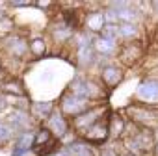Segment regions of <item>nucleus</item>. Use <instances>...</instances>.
<instances>
[{"mask_svg": "<svg viewBox=\"0 0 158 156\" xmlns=\"http://www.w3.org/2000/svg\"><path fill=\"white\" fill-rule=\"evenodd\" d=\"M0 56H6L17 61H24L30 56L28 50V37H24L21 32H13L0 39Z\"/></svg>", "mask_w": 158, "mask_h": 156, "instance_id": "nucleus-1", "label": "nucleus"}, {"mask_svg": "<svg viewBox=\"0 0 158 156\" xmlns=\"http://www.w3.org/2000/svg\"><path fill=\"white\" fill-rule=\"evenodd\" d=\"M93 106V102L91 101H88V99H84V97H78V95H74V93H63L61 97H60V102H58V110L69 119H74V117H78L80 113H84L86 110H89Z\"/></svg>", "mask_w": 158, "mask_h": 156, "instance_id": "nucleus-2", "label": "nucleus"}, {"mask_svg": "<svg viewBox=\"0 0 158 156\" xmlns=\"http://www.w3.org/2000/svg\"><path fill=\"white\" fill-rule=\"evenodd\" d=\"M127 115L132 125L138 128H149L154 130L158 126V110L149 108V106H130L127 110Z\"/></svg>", "mask_w": 158, "mask_h": 156, "instance_id": "nucleus-3", "label": "nucleus"}, {"mask_svg": "<svg viewBox=\"0 0 158 156\" xmlns=\"http://www.w3.org/2000/svg\"><path fill=\"white\" fill-rule=\"evenodd\" d=\"M4 121L6 125L11 128L13 136H17L19 132H24V130H35V123L30 115L28 110H17V108H10L4 115Z\"/></svg>", "mask_w": 158, "mask_h": 156, "instance_id": "nucleus-4", "label": "nucleus"}, {"mask_svg": "<svg viewBox=\"0 0 158 156\" xmlns=\"http://www.w3.org/2000/svg\"><path fill=\"white\" fill-rule=\"evenodd\" d=\"M108 115V112H106V108L104 106H91L89 110H86L84 113H80L78 117H74L73 119V123H71V128L78 134V136H82L91 125H95L97 121H101L102 117H106Z\"/></svg>", "mask_w": 158, "mask_h": 156, "instance_id": "nucleus-5", "label": "nucleus"}, {"mask_svg": "<svg viewBox=\"0 0 158 156\" xmlns=\"http://www.w3.org/2000/svg\"><path fill=\"white\" fill-rule=\"evenodd\" d=\"M69 93H74L78 97H84L88 101H95V99H101L104 97L101 86L95 82V80H89V78H74L69 84Z\"/></svg>", "mask_w": 158, "mask_h": 156, "instance_id": "nucleus-6", "label": "nucleus"}, {"mask_svg": "<svg viewBox=\"0 0 158 156\" xmlns=\"http://www.w3.org/2000/svg\"><path fill=\"white\" fill-rule=\"evenodd\" d=\"M43 126H45V128H47V130H48V132H50V134L58 139V141H60L65 134H69V132H71L69 119H67V117H65V115L58 110V108L50 113V117L43 123Z\"/></svg>", "mask_w": 158, "mask_h": 156, "instance_id": "nucleus-7", "label": "nucleus"}, {"mask_svg": "<svg viewBox=\"0 0 158 156\" xmlns=\"http://www.w3.org/2000/svg\"><path fill=\"white\" fill-rule=\"evenodd\" d=\"M80 139H84L89 145H104L108 141V115L102 117L101 121H97L95 125H91L80 136Z\"/></svg>", "mask_w": 158, "mask_h": 156, "instance_id": "nucleus-8", "label": "nucleus"}, {"mask_svg": "<svg viewBox=\"0 0 158 156\" xmlns=\"http://www.w3.org/2000/svg\"><path fill=\"white\" fill-rule=\"evenodd\" d=\"M0 93L10 97V99H21V97H28L26 91V84L21 76H6L0 82Z\"/></svg>", "mask_w": 158, "mask_h": 156, "instance_id": "nucleus-9", "label": "nucleus"}, {"mask_svg": "<svg viewBox=\"0 0 158 156\" xmlns=\"http://www.w3.org/2000/svg\"><path fill=\"white\" fill-rule=\"evenodd\" d=\"M141 56H143V47H141L139 41H127L125 47H123L121 52H119V60H121L127 67L136 65V63L141 60Z\"/></svg>", "mask_w": 158, "mask_h": 156, "instance_id": "nucleus-10", "label": "nucleus"}, {"mask_svg": "<svg viewBox=\"0 0 158 156\" xmlns=\"http://www.w3.org/2000/svg\"><path fill=\"white\" fill-rule=\"evenodd\" d=\"M54 110H56V106L52 101H32L30 108H28L34 123H45Z\"/></svg>", "mask_w": 158, "mask_h": 156, "instance_id": "nucleus-11", "label": "nucleus"}, {"mask_svg": "<svg viewBox=\"0 0 158 156\" xmlns=\"http://www.w3.org/2000/svg\"><path fill=\"white\" fill-rule=\"evenodd\" d=\"M125 78V72L119 65H104L102 71H101V82L108 88V89H114L117 88Z\"/></svg>", "mask_w": 158, "mask_h": 156, "instance_id": "nucleus-12", "label": "nucleus"}, {"mask_svg": "<svg viewBox=\"0 0 158 156\" xmlns=\"http://www.w3.org/2000/svg\"><path fill=\"white\" fill-rule=\"evenodd\" d=\"M127 125H128V123L123 119L121 113H117V112H110V113H108V139L115 141V139L125 138Z\"/></svg>", "mask_w": 158, "mask_h": 156, "instance_id": "nucleus-13", "label": "nucleus"}, {"mask_svg": "<svg viewBox=\"0 0 158 156\" xmlns=\"http://www.w3.org/2000/svg\"><path fill=\"white\" fill-rule=\"evenodd\" d=\"M136 95L139 97V101H145V102L158 101V80L156 78H147V80L139 82Z\"/></svg>", "mask_w": 158, "mask_h": 156, "instance_id": "nucleus-14", "label": "nucleus"}, {"mask_svg": "<svg viewBox=\"0 0 158 156\" xmlns=\"http://www.w3.org/2000/svg\"><path fill=\"white\" fill-rule=\"evenodd\" d=\"M50 34H52V39L58 43V45H63L67 41H71L74 37V30L71 24H67L65 21H58L52 28H50Z\"/></svg>", "mask_w": 158, "mask_h": 156, "instance_id": "nucleus-15", "label": "nucleus"}, {"mask_svg": "<svg viewBox=\"0 0 158 156\" xmlns=\"http://www.w3.org/2000/svg\"><path fill=\"white\" fill-rule=\"evenodd\" d=\"M28 50H30V56L35 58V60L45 58L47 56V50H48L45 37L39 35V34H34L32 37H28Z\"/></svg>", "mask_w": 158, "mask_h": 156, "instance_id": "nucleus-16", "label": "nucleus"}, {"mask_svg": "<svg viewBox=\"0 0 158 156\" xmlns=\"http://www.w3.org/2000/svg\"><path fill=\"white\" fill-rule=\"evenodd\" d=\"M34 132L35 130L19 132L11 141V150H34Z\"/></svg>", "mask_w": 158, "mask_h": 156, "instance_id": "nucleus-17", "label": "nucleus"}, {"mask_svg": "<svg viewBox=\"0 0 158 156\" xmlns=\"http://www.w3.org/2000/svg\"><path fill=\"white\" fill-rule=\"evenodd\" d=\"M93 50L97 56H112L117 52V41L106 39V37H95L93 39Z\"/></svg>", "mask_w": 158, "mask_h": 156, "instance_id": "nucleus-18", "label": "nucleus"}, {"mask_svg": "<svg viewBox=\"0 0 158 156\" xmlns=\"http://www.w3.org/2000/svg\"><path fill=\"white\" fill-rule=\"evenodd\" d=\"M97 61V54L93 50V45L76 47V63L80 67H91Z\"/></svg>", "mask_w": 158, "mask_h": 156, "instance_id": "nucleus-19", "label": "nucleus"}, {"mask_svg": "<svg viewBox=\"0 0 158 156\" xmlns=\"http://www.w3.org/2000/svg\"><path fill=\"white\" fill-rule=\"evenodd\" d=\"M69 156H95V149L93 145L86 143L84 139H74L71 145L65 147Z\"/></svg>", "mask_w": 158, "mask_h": 156, "instance_id": "nucleus-20", "label": "nucleus"}, {"mask_svg": "<svg viewBox=\"0 0 158 156\" xmlns=\"http://www.w3.org/2000/svg\"><path fill=\"white\" fill-rule=\"evenodd\" d=\"M104 24H106V21H104L102 11H93V13H89L86 17V28L89 32H93V34H101Z\"/></svg>", "mask_w": 158, "mask_h": 156, "instance_id": "nucleus-21", "label": "nucleus"}, {"mask_svg": "<svg viewBox=\"0 0 158 156\" xmlns=\"http://www.w3.org/2000/svg\"><path fill=\"white\" fill-rule=\"evenodd\" d=\"M136 35H138V26L136 24H128V23L119 24V37H125L127 41H136Z\"/></svg>", "mask_w": 158, "mask_h": 156, "instance_id": "nucleus-22", "label": "nucleus"}, {"mask_svg": "<svg viewBox=\"0 0 158 156\" xmlns=\"http://www.w3.org/2000/svg\"><path fill=\"white\" fill-rule=\"evenodd\" d=\"M13 132H11V128L6 125V121H4V125L0 126V149H6V147H10L11 145V141H13Z\"/></svg>", "mask_w": 158, "mask_h": 156, "instance_id": "nucleus-23", "label": "nucleus"}, {"mask_svg": "<svg viewBox=\"0 0 158 156\" xmlns=\"http://www.w3.org/2000/svg\"><path fill=\"white\" fill-rule=\"evenodd\" d=\"M101 37H106V39H117L119 37V24H104L102 32H101Z\"/></svg>", "mask_w": 158, "mask_h": 156, "instance_id": "nucleus-24", "label": "nucleus"}, {"mask_svg": "<svg viewBox=\"0 0 158 156\" xmlns=\"http://www.w3.org/2000/svg\"><path fill=\"white\" fill-rule=\"evenodd\" d=\"M34 6V2H30V0H8V8L10 10H21V8H30Z\"/></svg>", "mask_w": 158, "mask_h": 156, "instance_id": "nucleus-25", "label": "nucleus"}, {"mask_svg": "<svg viewBox=\"0 0 158 156\" xmlns=\"http://www.w3.org/2000/svg\"><path fill=\"white\" fill-rule=\"evenodd\" d=\"M8 110H10V102H8V97L0 93V117H4Z\"/></svg>", "mask_w": 158, "mask_h": 156, "instance_id": "nucleus-26", "label": "nucleus"}, {"mask_svg": "<svg viewBox=\"0 0 158 156\" xmlns=\"http://www.w3.org/2000/svg\"><path fill=\"white\" fill-rule=\"evenodd\" d=\"M47 156H67V150H65V147H58L56 150H52V152L47 154Z\"/></svg>", "mask_w": 158, "mask_h": 156, "instance_id": "nucleus-27", "label": "nucleus"}, {"mask_svg": "<svg viewBox=\"0 0 158 156\" xmlns=\"http://www.w3.org/2000/svg\"><path fill=\"white\" fill-rule=\"evenodd\" d=\"M99 156H119L115 150H112L110 147H106V149H102L101 152H99Z\"/></svg>", "mask_w": 158, "mask_h": 156, "instance_id": "nucleus-28", "label": "nucleus"}, {"mask_svg": "<svg viewBox=\"0 0 158 156\" xmlns=\"http://www.w3.org/2000/svg\"><path fill=\"white\" fill-rule=\"evenodd\" d=\"M152 152H154V156H158V141L154 143V147H152Z\"/></svg>", "mask_w": 158, "mask_h": 156, "instance_id": "nucleus-29", "label": "nucleus"}, {"mask_svg": "<svg viewBox=\"0 0 158 156\" xmlns=\"http://www.w3.org/2000/svg\"><path fill=\"white\" fill-rule=\"evenodd\" d=\"M152 8H154V11L158 13V2H152Z\"/></svg>", "mask_w": 158, "mask_h": 156, "instance_id": "nucleus-30", "label": "nucleus"}, {"mask_svg": "<svg viewBox=\"0 0 158 156\" xmlns=\"http://www.w3.org/2000/svg\"><path fill=\"white\" fill-rule=\"evenodd\" d=\"M10 156H15V154H10Z\"/></svg>", "mask_w": 158, "mask_h": 156, "instance_id": "nucleus-31", "label": "nucleus"}]
</instances>
